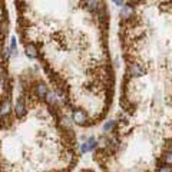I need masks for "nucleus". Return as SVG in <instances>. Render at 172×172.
I'll use <instances>...</instances> for the list:
<instances>
[{
	"mask_svg": "<svg viewBox=\"0 0 172 172\" xmlns=\"http://www.w3.org/2000/svg\"><path fill=\"white\" fill-rule=\"evenodd\" d=\"M85 152H89V145H87V142L82 143V154H85Z\"/></svg>",
	"mask_w": 172,
	"mask_h": 172,
	"instance_id": "f3484780",
	"label": "nucleus"
},
{
	"mask_svg": "<svg viewBox=\"0 0 172 172\" xmlns=\"http://www.w3.org/2000/svg\"><path fill=\"white\" fill-rule=\"evenodd\" d=\"M126 75H128V78H141L145 75V69L136 62H129L128 69H126Z\"/></svg>",
	"mask_w": 172,
	"mask_h": 172,
	"instance_id": "f257e3e1",
	"label": "nucleus"
},
{
	"mask_svg": "<svg viewBox=\"0 0 172 172\" xmlns=\"http://www.w3.org/2000/svg\"><path fill=\"white\" fill-rule=\"evenodd\" d=\"M7 32H9V22H7V19H1L0 20V34L6 36Z\"/></svg>",
	"mask_w": 172,
	"mask_h": 172,
	"instance_id": "9b49d317",
	"label": "nucleus"
},
{
	"mask_svg": "<svg viewBox=\"0 0 172 172\" xmlns=\"http://www.w3.org/2000/svg\"><path fill=\"white\" fill-rule=\"evenodd\" d=\"M112 1H115V0H112Z\"/></svg>",
	"mask_w": 172,
	"mask_h": 172,
	"instance_id": "6ab92c4d",
	"label": "nucleus"
},
{
	"mask_svg": "<svg viewBox=\"0 0 172 172\" xmlns=\"http://www.w3.org/2000/svg\"><path fill=\"white\" fill-rule=\"evenodd\" d=\"M87 145H89V151H93V149L98 146V143H96L95 138H89V139H87Z\"/></svg>",
	"mask_w": 172,
	"mask_h": 172,
	"instance_id": "2eb2a0df",
	"label": "nucleus"
},
{
	"mask_svg": "<svg viewBox=\"0 0 172 172\" xmlns=\"http://www.w3.org/2000/svg\"><path fill=\"white\" fill-rule=\"evenodd\" d=\"M10 50H12V55H16L17 53V45H16V37L15 36L10 39Z\"/></svg>",
	"mask_w": 172,
	"mask_h": 172,
	"instance_id": "ddd939ff",
	"label": "nucleus"
},
{
	"mask_svg": "<svg viewBox=\"0 0 172 172\" xmlns=\"http://www.w3.org/2000/svg\"><path fill=\"white\" fill-rule=\"evenodd\" d=\"M72 120L76 123V125H80V126H86V125H90L89 118L86 115V112L83 109H76L72 112Z\"/></svg>",
	"mask_w": 172,
	"mask_h": 172,
	"instance_id": "f03ea898",
	"label": "nucleus"
},
{
	"mask_svg": "<svg viewBox=\"0 0 172 172\" xmlns=\"http://www.w3.org/2000/svg\"><path fill=\"white\" fill-rule=\"evenodd\" d=\"M162 161L165 162V165H168V166H172V152H166V154L162 156Z\"/></svg>",
	"mask_w": 172,
	"mask_h": 172,
	"instance_id": "f8f14e48",
	"label": "nucleus"
},
{
	"mask_svg": "<svg viewBox=\"0 0 172 172\" xmlns=\"http://www.w3.org/2000/svg\"><path fill=\"white\" fill-rule=\"evenodd\" d=\"M119 16L122 19V22H128L134 17V6H131L129 3L123 4L120 7V12H119Z\"/></svg>",
	"mask_w": 172,
	"mask_h": 172,
	"instance_id": "20e7f679",
	"label": "nucleus"
},
{
	"mask_svg": "<svg viewBox=\"0 0 172 172\" xmlns=\"http://www.w3.org/2000/svg\"><path fill=\"white\" fill-rule=\"evenodd\" d=\"M33 90H34V95H36L39 99H45L46 93L49 92L46 83H43V82H37V83L33 86Z\"/></svg>",
	"mask_w": 172,
	"mask_h": 172,
	"instance_id": "39448f33",
	"label": "nucleus"
},
{
	"mask_svg": "<svg viewBox=\"0 0 172 172\" xmlns=\"http://www.w3.org/2000/svg\"><path fill=\"white\" fill-rule=\"evenodd\" d=\"M116 120H108L105 125H103V131L105 132H113L115 131V128H116Z\"/></svg>",
	"mask_w": 172,
	"mask_h": 172,
	"instance_id": "9d476101",
	"label": "nucleus"
},
{
	"mask_svg": "<svg viewBox=\"0 0 172 172\" xmlns=\"http://www.w3.org/2000/svg\"><path fill=\"white\" fill-rule=\"evenodd\" d=\"M26 112H27V109H26L24 98H23V96H20V98L17 99L16 105H15V115H16L17 119H22V118H24V116H26Z\"/></svg>",
	"mask_w": 172,
	"mask_h": 172,
	"instance_id": "7ed1b4c3",
	"label": "nucleus"
},
{
	"mask_svg": "<svg viewBox=\"0 0 172 172\" xmlns=\"http://www.w3.org/2000/svg\"><path fill=\"white\" fill-rule=\"evenodd\" d=\"M156 172H172V166H168V165H161Z\"/></svg>",
	"mask_w": 172,
	"mask_h": 172,
	"instance_id": "dca6fc26",
	"label": "nucleus"
},
{
	"mask_svg": "<svg viewBox=\"0 0 172 172\" xmlns=\"http://www.w3.org/2000/svg\"><path fill=\"white\" fill-rule=\"evenodd\" d=\"M26 55H27L30 59H36V57H39V50H37V46L34 45L33 42L26 43Z\"/></svg>",
	"mask_w": 172,
	"mask_h": 172,
	"instance_id": "0eeeda50",
	"label": "nucleus"
},
{
	"mask_svg": "<svg viewBox=\"0 0 172 172\" xmlns=\"http://www.w3.org/2000/svg\"><path fill=\"white\" fill-rule=\"evenodd\" d=\"M45 101H46V103H48L49 106H55L56 102H57V96H56L55 92H48L46 96H45Z\"/></svg>",
	"mask_w": 172,
	"mask_h": 172,
	"instance_id": "1a4fd4ad",
	"label": "nucleus"
},
{
	"mask_svg": "<svg viewBox=\"0 0 172 172\" xmlns=\"http://www.w3.org/2000/svg\"><path fill=\"white\" fill-rule=\"evenodd\" d=\"M113 3H115V4H116V6H123V4H125V0H115V1H113Z\"/></svg>",
	"mask_w": 172,
	"mask_h": 172,
	"instance_id": "a211bd4d",
	"label": "nucleus"
},
{
	"mask_svg": "<svg viewBox=\"0 0 172 172\" xmlns=\"http://www.w3.org/2000/svg\"><path fill=\"white\" fill-rule=\"evenodd\" d=\"M1 55H3V59L4 60H7L9 57H10V55H12V50H10V48H3V50H1Z\"/></svg>",
	"mask_w": 172,
	"mask_h": 172,
	"instance_id": "4468645a",
	"label": "nucleus"
},
{
	"mask_svg": "<svg viewBox=\"0 0 172 172\" xmlns=\"http://www.w3.org/2000/svg\"><path fill=\"white\" fill-rule=\"evenodd\" d=\"M102 1H103V0H85L86 9H87L90 13H96Z\"/></svg>",
	"mask_w": 172,
	"mask_h": 172,
	"instance_id": "6e6552de",
	"label": "nucleus"
},
{
	"mask_svg": "<svg viewBox=\"0 0 172 172\" xmlns=\"http://www.w3.org/2000/svg\"><path fill=\"white\" fill-rule=\"evenodd\" d=\"M10 101L9 99H4L1 105H0V122H3V120L6 119L7 116H9V113H10Z\"/></svg>",
	"mask_w": 172,
	"mask_h": 172,
	"instance_id": "423d86ee",
	"label": "nucleus"
}]
</instances>
